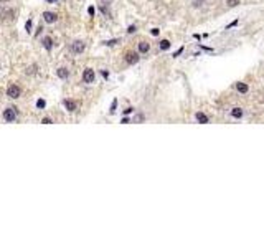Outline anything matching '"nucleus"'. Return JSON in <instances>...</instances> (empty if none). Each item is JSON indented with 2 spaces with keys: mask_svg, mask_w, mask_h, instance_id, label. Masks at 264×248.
Instances as JSON below:
<instances>
[{
  "mask_svg": "<svg viewBox=\"0 0 264 248\" xmlns=\"http://www.w3.org/2000/svg\"><path fill=\"white\" fill-rule=\"evenodd\" d=\"M195 118H196V121H198V122H202V124H208V122H210L208 116H206L205 113H196V114H195Z\"/></svg>",
  "mask_w": 264,
  "mask_h": 248,
  "instance_id": "obj_8",
  "label": "nucleus"
},
{
  "mask_svg": "<svg viewBox=\"0 0 264 248\" xmlns=\"http://www.w3.org/2000/svg\"><path fill=\"white\" fill-rule=\"evenodd\" d=\"M20 93H22V91H20V88L17 86V84H10V86L7 88V96H8V98L15 99V98L20 96Z\"/></svg>",
  "mask_w": 264,
  "mask_h": 248,
  "instance_id": "obj_3",
  "label": "nucleus"
},
{
  "mask_svg": "<svg viewBox=\"0 0 264 248\" xmlns=\"http://www.w3.org/2000/svg\"><path fill=\"white\" fill-rule=\"evenodd\" d=\"M83 81L87 84H93L96 81V74H94V70L93 68H86L83 73Z\"/></svg>",
  "mask_w": 264,
  "mask_h": 248,
  "instance_id": "obj_2",
  "label": "nucleus"
},
{
  "mask_svg": "<svg viewBox=\"0 0 264 248\" xmlns=\"http://www.w3.org/2000/svg\"><path fill=\"white\" fill-rule=\"evenodd\" d=\"M238 3H239V0H228V5L230 7H236Z\"/></svg>",
  "mask_w": 264,
  "mask_h": 248,
  "instance_id": "obj_19",
  "label": "nucleus"
},
{
  "mask_svg": "<svg viewBox=\"0 0 264 248\" xmlns=\"http://www.w3.org/2000/svg\"><path fill=\"white\" fill-rule=\"evenodd\" d=\"M56 74H58V78H61V80H66V78L69 76V71L66 68H58L56 70Z\"/></svg>",
  "mask_w": 264,
  "mask_h": 248,
  "instance_id": "obj_11",
  "label": "nucleus"
},
{
  "mask_svg": "<svg viewBox=\"0 0 264 248\" xmlns=\"http://www.w3.org/2000/svg\"><path fill=\"white\" fill-rule=\"evenodd\" d=\"M63 104H65V108L68 109L69 113L76 111V103L73 101V99H65V103H63Z\"/></svg>",
  "mask_w": 264,
  "mask_h": 248,
  "instance_id": "obj_7",
  "label": "nucleus"
},
{
  "mask_svg": "<svg viewBox=\"0 0 264 248\" xmlns=\"http://www.w3.org/2000/svg\"><path fill=\"white\" fill-rule=\"evenodd\" d=\"M116 106H117V99H114V101H112V106H111V113H114V111H116Z\"/></svg>",
  "mask_w": 264,
  "mask_h": 248,
  "instance_id": "obj_22",
  "label": "nucleus"
},
{
  "mask_svg": "<svg viewBox=\"0 0 264 248\" xmlns=\"http://www.w3.org/2000/svg\"><path fill=\"white\" fill-rule=\"evenodd\" d=\"M101 12H103L104 15L109 17V10H107V7H106V5H101Z\"/></svg>",
  "mask_w": 264,
  "mask_h": 248,
  "instance_id": "obj_20",
  "label": "nucleus"
},
{
  "mask_svg": "<svg viewBox=\"0 0 264 248\" xmlns=\"http://www.w3.org/2000/svg\"><path fill=\"white\" fill-rule=\"evenodd\" d=\"M25 30H27V33H30V31H31V18H30V20H27V23H25Z\"/></svg>",
  "mask_w": 264,
  "mask_h": 248,
  "instance_id": "obj_17",
  "label": "nucleus"
},
{
  "mask_svg": "<svg viewBox=\"0 0 264 248\" xmlns=\"http://www.w3.org/2000/svg\"><path fill=\"white\" fill-rule=\"evenodd\" d=\"M139 53H134V51H129L127 55H126V61L129 63V65H135L137 61H139Z\"/></svg>",
  "mask_w": 264,
  "mask_h": 248,
  "instance_id": "obj_4",
  "label": "nucleus"
},
{
  "mask_svg": "<svg viewBox=\"0 0 264 248\" xmlns=\"http://www.w3.org/2000/svg\"><path fill=\"white\" fill-rule=\"evenodd\" d=\"M134 31H135V27H134V25H131V27L127 28V33H134Z\"/></svg>",
  "mask_w": 264,
  "mask_h": 248,
  "instance_id": "obj_26",
  "label": "nucleus"
},
{
  "mask_svg": "<svg viewBox=\"0 0 264 248\" xmlns=\"http://www.w3.org/2000/svg\"><path fill=\"white\" fill-rule=\"evenodd\" d=\"M121 122H122V124H127V122H129V118H122Z\"/></svg>",
  "mask_w": 264,
  "mask_h": 248,
  "instance_id": "obj_30",
  "label": "nucleus"
},
{
  "mask_svg": "<svg viewBox=\"0 0 264 248\" xmlns=\"http://www.w3.org/2000/svg\"><path fill=\"white\" fill-rule=\"evenodd\" d=\"M149 50H150V45L147 43V41H140L139 43V53L145 55V53H149Z\"/></svg>",
  "mask_w": 264,
  "mask_h": 248,
  "instance_id": "obj_10",
  "label": "nucleus"
},
{
  "mask_svg": "<svg viewBox=\"0 0 264 248\" xmlns=\"http://www.w3.org/2000/svg\"><path fill=\"white\" fill-rule=\"evenodd\" d=\"M71 51L76 53V55H78V53H83L84 51V43L83 41H75V43L71 45Z\"/></svg>",
  "mask_w": 264,
  "mask_h": 248,
  "instance_id": "obj_6",
  "label": "nucleus"
},
{
  "mask_svg": "<svg viewBox=\"0 0 264 248\" xmlns=\"http://www.w3.org/2000/svg\"><path fill=\"white\" fill-rule=\"evenodd\" d=\"M45 2H46V3H56L58 0H45Z\"/></svg>",
  "mask_w": 264,
  "mask_h": 248,
  "instance_id": "obj_31",
  "label": "nucleus"
},
{
  "mask_svg": "<svg viewBox=\"0 0 264 248\" xmlns=\"http://www.w3.org/2000/svg\"><path fill=\"white\" fill-rule=\"evenodd\" d=\"M45 106H46V101H45V99H38L37 101V108L38 109H43Z\"/></svg>",
  "mask_w": 264,
  "mask_h": 248,
  "instance_id": "obj_15",
  "label": "nucleus"
},
{
  "mask_svg": "<svg viewBox=\"0 0 264 248\" xmlns=\"http://www.w3.org/2000/svg\"><path fill=\"white\" fill-rule=\"evenodd\" d=\"M17 116H18V113H17V108H7L5 111H3V119H5L7 122L17 121Z\"/></svg>",
  "mask_w": 264,
  "mask_h": 248,
  "instance_id": "obj_1",
  "label": "nucleus"
},
{
  "mask_svg": "<svg viewBox=\"0 0 264 248\" xmlns=\"http://www.w3.org/2000/svg\"><path fill=\"white\" fill-rule=\"evenodd\" d=\"M41 122H43V124H51L53 121H51L50 118H43V119H41Z\"/></svg>",
  "mask_w": 264,
  "mask_h": 248,
  "instance_id": "obj_23",
  "label": "nucleus"
},
{
  "mask_svg": "<svg viewBox=\"0 0 264 248\" xmlns=\"http://www.w3.org/2000/svg\"><path fill=\"white\" fill-rule=\"evenodd\" d=\"M101 74H103V76H104V78H107V76H109V73H107V71H106V70H103V71H101Z\"/></svg>",
  "mask_w": 264,
  "mask_h": 248,
  "instance_id": "obj_29",
  "label": "nucleus"
},
{
  "mask_svg": "<svg viewBox=\"0 0 264 248\" xmlns=\"http://www.w3.org/2000/svg\"><path fill=\"white\" fill-rule=\"evenodd\" d=\"M43 48L46 50V51H51L53 50V40L50 37H45L43 38Z\"/></svg>",
  "mask_w": 264,
  "mask_h": 248,
  "instance_id": "obj_9",
  "label": "nucleus"
},
{
  "mask_svg": "<svg viewBox=\"0 0 264 248\" xmlns=\"http://www.w3.org/2000/svg\"><path fill=\"white\" fill-rule=\"evenodd\" d=\"M236 90H238L241 94H246L249 88H248V84H246V83H236Z\"/></svg>",
  "mask_w": 264,
  "mask_h": 248,
  "instance_id": "obj_12",
  "label": "nucleus"
},
{
  "mask_svg": "<svg viewBox=\"0 0 264 248\" xmlns=\"http://www.w3.org/2000/svg\"><path fill=\"white\" fill-rule=\"evenodd\" d=\"M131 113H132V108H127V109H124V114H126V116H127V114H131Z\"/></svg>",
  "mask_w": 264,
  "mask_h": 248,
  "instance_id": "obj_28",
  "label": "nucleus"
},
{
  "mask_svg": "<svg viewBox=\"0 0 264 248\" xmlns=\"http://www.w3.org/2000/svg\"><path fill=\"white\" fill-rule=\"evenodd\" d=\"M132 121H134V122H140V121H144V116H142V114H137L135 118L132 119Z\"/></svg>",
  "mask_w": 264,
  "mask_h": 248,
  "instance_id": "obj_18",
  "label": "nucleus"
},
{
  "mask_svg": "<svg viewBox=\"0 0 264 248\" xmlns=\"http://www.w3.org/2000/svg\"><path fill=\"white\" fill-rule=\"evenodd\" d=\"M116 43H119V40H117V38H114V40H107V41H104V45H107V47H112V45H116Z\"/></svg>",
  "mask_w": 264,
  "mask_h": 248,
  "instance_id": "obj_16",
  "label": "nucleus"
},
{
  "mask_svg": "<svg viewBox=\"0 0 264 248\" xmlns=\"http://www.w3.org/2000/svg\"><path fill=\"white\" fill-rule=\"evenodd\" d=\"M158 47H160V50H162V51H167V50L172 47V43H170V41H168V40H160V43H158Z\"/></svg>",
  "mask_w": 264,
  "mask_h": 248,
  "instance_id": "obj_13",
  "label": "nucleus"
},
{
  "mask_svg": "<svg viewBox=\"0 0 264 248\" xmlns=\"http://www.w3.org/2000/svg\"><path fill=\"white\" fill-rule=\"evenodd\" d=\"M182 51H183V47H182V48H178V50H177V51H175V53H173V56H178V55H180V53H182Z\"/></svg>",
  "mask_w": 264,
  "mask_h": 248,
  "instance_id": "obj_27",
  "label": "nucleus"
},
{
  "mask_svg": "<svg viewBox=\"0 0 264 248\" xmlns=\"http://www.w3.org/2000/svg\"><path fill=\"white\" fill-rule=\"evenodd\" d=\"M94 12H96V10H94V7H93V5H91V7H87V13H89L91 17H94Z\"/></svg>",
  "mask_w": 264,
  "mask_h": 248,
  "instance_id": "obj_21",
  "label": "nucleus"
},
{
  "mask_svg": "<svg viewBox=\"0 0 264 248\" xmlns=\"http://www.w3.org/2000/svg\"><path fill=\"white\" fill-rule=\"evenodd\" d=\"M236 25H238V20H233V22H231L230 25H228L226 28H233V27H236Z\"/></svg>",
  "mask_w": 264,
  "mask_h": 248,
  "instance_id": "obj_25",
  "label": "nucleus"
},
{
  "mask_svg": "<svg viewBox=\"0 0 264 248\" xmlns=\"http://www.w3.org/2000/svg\"><path fill=\"white\" fill-rule=\"evenodd\" d=\"M43 20L46 23H55L56 20H58V17H56V13H53V12H43Z\"/></svg>",
  "mask_w": 264,
  "mask_h": 248,
  "instance_id": "obj_5",
  "label": "nucleus"
},
{
  "mask_svg": "<svg viewBox=\"0 0 264 248\" xmlns=\"http://www.w3.org/2000/svg\"><path fill=\"white\" fill-rule=\"evenodd\" d=\"M158 31H160L158 28H152V30H150V33H152L154 37H157V35H158Z\"/></svg>",
  "mask_w": 264,
  "mask_h": 248,
  "instance_id": "obj_24",
  "label": "nucleus"
},
{
  "mask_svg": "<svg viewBox=\"0 0 264 248\" xmlns=\"http://www.w3.org/2000/svg\"><path fill=\"white\" fill-rule=\"evenodd\" d=\"M231 116H233V118H236V119L243 118V109L241 108H233V109H231Z\"/></svg>",
  "mask_w": 264,
  "mask_h": 248,
  "instance_id": "obj_14",
  "label": "nucleus"
}]
</instances>
